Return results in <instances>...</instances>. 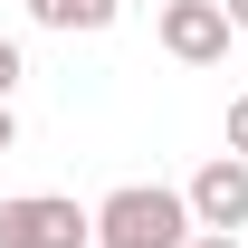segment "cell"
Masks as SVG:
<instances>
[{
	"label": "cell",
	"mask_w": 248,
	"mask_h": 248,
	"mask_svg": "<svg viewBox=\"0 0 248 248\" xmlns=\"http://www.w3.org/2000/svg\"><path fill=\"white\" fill-rule=\"evenodd\" d=\"M191 201L182 191H162V182H124L95 201V248H191Z\"/></svg>",
	"instance_id": "6da1fadb"
},
{
	"label": "cell",
	"mask_w": 248,
	"mask_h": 248,
	"mask_svg": "<svg viewBox=\"0 0 248 248\" xmlns=\"http://www.w3.org/2000/svg\"><path fill=\"white\" fill-rule=\"evenodd\" d=\"M0 248H95V210L29 191V201H0Z\"/></svg>",
	"instance_id": "7a4b0ae2"
},
{
	"label": "cell",
	"mask_w": 248,
	"mask_h": 248,
	"mask_svg": "<svg viewBox=\"0 0 248 248\" xmlns=\"http://www.w3.org/2000/svg\"><path fill=\"white\" fill-rule=\"evenodd\" d=\"M162 48L182 67H219L229 58V10L219 0H162Z\"/></svg>",
	"instance_id": "3957f363"
},
{
	"label": "cell",
	"mask_w": 248,
	"mask_h": 248,
	"mask_svg": "<svg viewBox=\"0 0 248 248\" xmlns=\"http://www.w3.org/2000/svg\"><path fill=\"white\" fill-rule=\"evenodd\" d=\"M182 201H191V219H201V229H248V162H239V153L201 162Z\"/></svg>",
	"instance_id": "277c9868"
},
{
	"label": "cell",
	"mask_w": 248,
	"mask_h": 248,
	"mask_svg": "<svg viewBox=\"0 0 248 248\" xmlns=\"http://www.w3.org/2000/svg\"><path fill=\"white\" fill-rule=\"evenodd\" d=\"M115 10L124 0H29L38 29H115Z\"/></svg>",
	"instance_id": "5b68a950"
},
{
	"label": "cell",
	"mask_w": 248,
	"mask_h": 248,
	"mask_svg": "<svg viewBox=\"0 0 248 248\" xmlns=\"http://www.w3.org/2000/svg\"><path fill=\"white\" fill-rule=\"evenodd\" d=\"M19 77H29V58H19V48L0 38V105H10V86H19Z\"/></svg>",
	"instance_id": "8992f818"
},
{
	"label": "cell",
	"mask_w": 248,
	"mask_h": 248,
	"mask_svg": "<svg viewBox=\"0 0 248 248\" xmlns=\"http://www.w3.org/2000/svg\"><path fill=\"white\" fill-rule=\"evenodd\" d=\"M229 153L248 162V95H239V105H229Z\"/></svg>",
	"instance_id": "52a82bcc"
},
{
	"label": "cell",
	"mask_w": 248,
	"mask_h": 248,
	"mask_svg": "<svg viewBox=\"0 0 248 248\" xmlns=\"http://www.w3.org/2000/svg\"><path fill=\"white\" fill-rule=\"evenodd\" d=\"M191 248H239V229H191Z\"/></svg>",
	"instance_id": "ba28073f"
},
{
	"label": "cell",
	"mask_w": 248,
	"mask_h": 248,
	"mask_svg": "<svg viewBox=\"0 0 248 248\" xmlns=\"http://www.w3.org/2000/svg\"><path fill=\"white\" fill-rule=\"evenodd\" d=\"M0 153H19V124H10V105H0Z\"/></svg>",
	"instance_id": "9c48e42d"
},
{
	"label": "cell",
	"mask_w": 248,
	"mask_h": 248,
	"mask_svg": "<svg viewBox=\"0 0 248 248\" xmlns=\"http://www.w3.org/2000/svg\"><path fill=\"white\" fill-rule=\"evenodd\" d=\"M219 10H229V29H248V0H219Z\"/></svg>",
	"instance_id": "30bf717a"
}]
</instances>
